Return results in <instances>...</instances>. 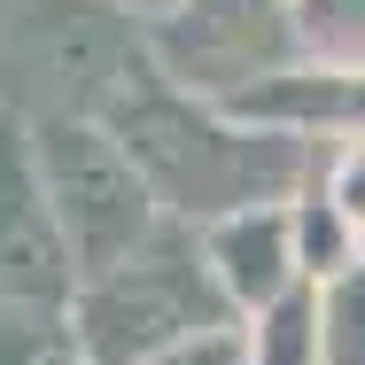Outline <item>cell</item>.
<instances>
[{"mask_svg": "<svg viewBox=\"0 0 365 365\" xmlns=\"http://www.w3.org/2000/svg\"><path fill=\"white\" fill-rule=\"evenodd\" d=\"M101 125L117 133V148L148 179L155 210L171 225H195V233L233 218V210H257V202H295L311 187V171H319L311 140L241 125L210 93L179 86L155 55H140L125 71V86L101 109Z\"/></svg>", "mask_w": 365, "mask_h": 365, "instance_id": "6da1fadb", "label": "cell"}, {"mask_svg": "<svg viewBox=\"0 0 365 365\" xmlns=\"http://www.w3.org/2000/svg\"><path fill=\"white\" fill-rule=\"evenodd\" d=\"M218 280L202 264V233L195 225H155L133 257L86 272L71 288V327H78V350L86 365H148L163 358L171 342L202 334V327H225Z\"/></svg>", "mask_w": 365, "mask_h": 365, "instance_id": "7a4b0ae2", "label": "cell"}, {"mask_svg": "<svg viewBox=\"0 0 365 365\" xmlns=\"http://www.w3.org/2000/svg\"><path fill=\"white\" fill-rule=\"evenodd\" d=\"M148 55V24L117 0H0V109L8 117H101Z\"/></svg>", "mask_w": 365, "mask_h": 365, "instance_id": "3957f363", "label": "cell"}, {"mask_svg": "<svg viewBox=\"0 0 365 365\" xmlns=\"http://www.w3.org/2000/svg\"><path fill=\"white\" fill-rule=\"evenodd\" d=\"M24 140H31V171L47 187V210L63 225V249H71L78 280L117 264V257H133L163 225L148 179L133 171V155L117 148V133L101 117H31Z\"/></svg>", "mask_w": 365, "mask_h": 365, "instance_id": "277c9868", "label": "cell"}, {"mask_svg": "<svg viewBox=\"0 0 365 365\" xmlns=\"http://www.w3.org/2000/svg\"><path fill=\"white\" fill-rule=\"evenodd\" d=\"M148 55L179 86L195 93H233L264 71H288L295 63V31H288V0H179L155 31H148Z\"/></svg>", "mask_w": 365, "mask_h": 365, "instance_id": "5b68a950", "label": "cell"}, {"mask_svg": "<svg viewBox=\"0 0 365 365\" xmlns=\"http://www.w3.org/2000/svg\"><path fill=\"white\" fill-rule=\"evenodd\" d=\"M71 288L78 264L47 210V187L31 171L24 117L0 109V303H71Z\"/></svg>", "mask_w": 365, "mask_h": 365, "instance_id": "8992f818", "label": "cell"}, {"mask_svg": "<svg viewBox=\"0 0 365 365\" xmlns=\"http://www.w3.org/2000/svg\"><path fill=\"white\" fill-rule=\"evenodd\" d=\"M218 109H233L241 125H264V133H295L311 148H342V140H365V71L288 63V71H264L218 93Z\"/></svg>", "mask_w": 365, "mask_h": 365, "instance_id": "52a82bcc", "label": "cell"}, {"mask_svg": "<svg viewBox=\"0 0 365 365\" xmlns=\"http://www.w3.org/2000/svg\"><path fill=\"white\" fill-rule=\"evenodd\" d=\"M202 264H210V280H218L233 319L264 311L272 295L303 288V264H295V210L288 202H257V210H233V218L202 225Z\"/></svg>", "mask_w": 365, "mask_h": 365, "instance_id": "ba28073f", "label": "cell"}, {"mask_svg": "<svg viewBox=\"0 0 365 365\" xmlns=\"http://www.w3.org/2000/svg\"><path fill=\"white\" fill-rule=\"evenodd\" d=\"M241 342H249V365H319V288L272 295L264 311L241 319Z\"/></svg>", "mask_w": 365, "mask_h": 365, "instance_id": "9c48e42d", "label": "cell"}, {"mask_svg": "<svg viewBox=\"0 0 365 365\" xmlns=\"http://www.w3.org/2000/svg\"><path fill=\"white\" fill-rule=\"evenodd\" d=\"M0 365H86L71 303H0Z\"/></svg>", "mask_w": 365, "mask_h": 365, "instance_id": "30bf717a", "label": "cell"}, {"mask_svg": "<svg viewBox=\"0 0 365 365\" xmlns=\"http://www.w3.org/2000/svg\"><path fill=\"white\" fill-rule=\"evenodd\" d=\"M295 63H350L365 71V0H288Z\"/></svg>", "mask_w": 365, "mask_h": 365, "instance_id": "8fae6325", "label": "cell"}, {"mask_svg": "<svg viewBox=\"0 0 365 365\" xmlns=\"http://www.w3.org/2000/svg\"><path fill=\"white\" fill-rule=\"evenodd\" d=\"M288 210H295V264H303V280H311V288H327V280H342V272H358V264H365L358 233L327 210V195H319V187H303Z\"/></svg>", "mask_w": 365, "mask_h": 365, "instance_id": "7c38bea8", "label": "cell"}, {"mask_svg": "<svg viewBox=\"0 0 365 365\" xmlns=\"http://www.w3.org/2000/svg\"><path fill=\"white\" fill-rule=\"evenodd\" d=\"M319 365H365V264L319 288Z\"/></svg>", "mask_w": 365, "mask_h": 365, "instance_id": "4fadbf2b", "label": "cell"}, {"mask_svg": "<svg viewBox=\"0 0 365 365\" xmlns=\"http://www.w3.org/2000/svg\"><path fill=\"white\" fill-rule=\"evenodd\" d=\"M311 187L327 195V210L358 233L365 249V140H342V148H319V171H311Z\"/></svg>", "mask_w": 365, "mask_h": 365, "instance_id": "5bb4252c", "label": "cell"}, {"mask_svg": "<svg viewBox=\"0 0 365 365\" xmlns=\"http://www.w3.org/2000/svg\"><path fill=\"white\" fill-rule=\"evenodd\" d=\"M148 365H249V342H241V319H225V327H202V334L171 342L163 358H148Z\"/></svg>", "mask_w": 365, "mask_h": 365, "instance_id": "9a60e30c", "label": "cell"}, {"mask_svg": "<svg viewBox=\"0 0 365 365\" xmlns=\"http://www.w3.org/2000/svg\"><path fill=\"white\" fill-rule=\"evenodd\" d=\"M117 8H125V16H133V24H148V31H155V24H163V16H171V8H179V0H117Z\"/></svg>", "mask_w": 365, "mask_h": 365, "instance_id": "2e32d148", "label": "cell"}]
</instances>
